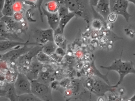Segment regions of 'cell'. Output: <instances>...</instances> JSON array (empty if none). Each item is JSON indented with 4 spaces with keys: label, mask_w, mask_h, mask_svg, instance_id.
Masks as SVG:
<instances>
[{
    "label": "cell",
    "mask_w": 135,
    "mask_h": 101,
    "mask_svg": "<svg viewBox=\"0 0 135 101\" xmlns=\"http://www.w3.org/2000/svg\"><path fill=\"white\" fill-rule=\"evenodd\" d=\"M46 10L50 13H57L59 9L60 4L56 0H52L45 4Z\"/></svg>",
    "instance_id": "cell-19"
},
{
    "label": "cell",
    "mask_w": 135,
    "mask_h": 101,
    "mask_svg": "<svg viewBox=\"0 0 135 101\" xmlns=\"http://www.w3.org/2000/svg\"><path fill=\"white\" fill-rule=\"evenodd\" d=\"M60 86L66 89H70L72 85V82L69 78H65L60 82Z\"/></svg>",
    "instance_id": "cell-23"
},
{
    "label": "cell",
    "mask_w": 135,
    "mask_h": 101,
    "mask_svg": "<svg viewBox=\"0 0 135 101\" xmlns=\"http://www.w3.org/2000/svg\"><path fill=\"white\" fill-rule=\"evenodd\" d=\"M14 86L18 95L31 93V82L24 73H18Z\"/></svg>",
    "instance_id": "cell-6"
},
{
    "label": "cell",
    "mask_w": 135,
    "mask_h": 101,
    "mask_svg": "<svg viewBox=\"0 0 135 101\" xmlns=\"http://www.w3.org/2000/svg\"><path fill=\"white\" fill-rule=\"evenodd\" d=\"M65 41V37L63 34H57L54 35V42L58 46L62 45Z\"/></svg>",
    "instance_id": "cell-24"
},
{
    "label": "cell",
    "mask_w": 135,
    "mask_h": 101,
    "mask_svg": "<svg viewBox=\"0 0 135 101\" xmlns=\"http://www.w3.org/2000/svg\"><path fill=\"white\" fill-rule=\"evenodd\" d=\"M23 4L20 1H17L13 3V8L14 12H21L23 9Z\"/></svg>",
    "instance_id": "cell-25"
},
{
    "label": "cell",
    "mask_w": 135,
    "mask_h": 101,
    "mask_svg": "<svg viewBox=\"0 0 135 101\" xmlns=\"http://www.w3.org/2000/svg\"><path fill=\"white\" fill-rule=\"evenodd\" d=\"M110 12H114L117 15H120L128 22L129 18L133 16L128 11L129 2L127 0H109Z\"/></svg>",
    "instance_id": "cell-7"
},
{
    "label": "cell",
    "mask_w": 135,
    "mask_h": 101,
    "mask_svg": "<svg viewBox=\"0 0 135 101\" xmlns=\"http://www.w3.org/2000/svg\"><path fill=\"white\" fill-rule=\"evenodd\" d=\"M18 101H43L32 93L18 95Z\"/></svg>",
    "instance_id": "cell-20"
},
{
    "label": "cell",
    "mask_w": 135,
    "mask_h": 101,
    "mask_svg": "<svg viewBox=\"0 0 135 101\" xmlns=\"http://www.w3.org/2000/svg\"><path fill=\"white\" fill-rule=\"evenodd\" d=\"M50 65H43L38 76V80L49 84L54 80V70Z\"/></svg>",
    "instance_id": "cell-12"
},
{
    "label": "cell",
    "mask_w": 135,
    "mask_h": 101,
    "mask_svg": "<svg viewBox=\"0 0 135 101\" xmlns=\"http://www.w3.org/2000/svg\"><path fill=\"white\" fill-rule=\"evenodd\" d=\"M37 42L43 45L49 41H54V31L51 29L38 30L35 32Z\"/></svg>",
    "instance_id": "cell-10"
},
{
    "label": "cell",
    "mask_w": 135,
    "mask_h": 101,
    "mask_svg": "<svg viewBox=\"0 0 135 101\" xmlns=\"http://www.w3.org/2000/svg\"><path fill=\"white\" fill-rule=\"evenodd\" d=\"M60 4H64L70 12H75L77 16L83 18L88 24L92 20L93 7L89 0H56Z\"/></svg>",
    "instance_id": "cell-1"
},
{
    "label": "cell",
    "mask_w": 135,
    "mask_h": 101,
    "mask_svg": "<svg viewBox=\"0 0 135 101\" xmlns=\"http://www.w3.org/2000/svg\"><path fill=\"white\" fill-rule=\"evenodd\" d=\"M95 11L104 20H108V16L111 13L109 0H99L95 7Z\"/></svg>",
    "instance_id": "cell-13"
},
{
    "label": "cell",
    "mask_w": 135,
    "mask_h": 101,
    "mask_svg": "<svg viewBox=\"0 0 135 101\" xmlns=\"http://www.w3.org/2000/svg\"><path fill=\"white\" fill-rule=\"evenodd\" d=\"M43 65L37 60L36 57L34 58L30 71L26 74L30 80H35L38 79L39 73Z\"/></svg>",
    "instance_id": "cell-14"
},
{
    "label": "cell",
    "mask_w": 135,
    "mask_h": 101,
    "mask_svg": "<svg viewBox=\"0 0 135 101\" xmlns=\"http://www.w3.org/2000/svg\"><path fill=\"white\" fill-rule=\"evenodd\" d=\"M28 1L31 2H37L38 0H28Z\"/></svg>",
    "instance_id": "cell-36"
},
{
    "label": "cell",
    "mask_w": 135,
    "mask_h": 101,
    "mask_svg": "<svg viewBox=\"0 0 135 101\" xmlns=\"http://www.w3.org/2000/svg\"><path fill=\"white\" fill-rule=\"evenodd\" d=\"M55 53L61 57H63L65 55V52L63 48L58 46L57 49Z\"/></svg>",
    "instance_id": "cell-30"
},
{
    "label": "cell",
    "mask_w": 135,
    "mask_h": 101,
    "mask_svg": "<svg viewBox=\"0 0 135 101\" xmlns=\"http://www.w3.org/2000/svg\"><path fill=\"white\" fill-rule=\"evenodd\" d=\"M6 0H0V11H1L5 4Z\"/></svg>",
    "instance_id": "cell-33"
},
{
    "label": "cell",
    "mask_w": 135,
    "mask_h": 101,
    "mask_svg": "<svg viewBox=\"0 0 135 101\" xmlns=\"http://www.w3.org/2000/svg\"><path fill=\"white\" fill-rule=\"evenodd\" d=\"M41 9L43 15L47 18L48 24L50 28L54 31L56 30L59 27L60 19L57 12L54 13L49 12L43 6H42Z\"/></svg>",
    "instance_id": "cell-15"
},
{
    "label": "cell",
    "mask_w": 135,
    "mask_h": 101,
    "mask_svg": "<svg viewBox=\"0 0 135 101\" xmlns=\"http://www.w3.org/2000/svg\"><path fill=\"white\" fill-rule=\"evenodd\" d=\"M28 45L23 46L16 47L12 49L1 54V60L6 61L8 63L16 62L20 57L26 54L32 48L29 47Z\"/></svg>",
    "instance_id": "cell-8"
},
{
    "label": "cell",
    "mask_w": 135,
    "mask_h": 101,
    "mask_svg": "<svg viewBox=\"0 0 135 101\" xmlns=\"http://www.w3.org/2000/svg\"><path fill=\"white\" fill-rule=\"evenodd\" d=\"M13 18L16 22H20L23 18V15L21 12H15Z\"/></svg>",
    "instance_id": "cell-28"
},
{
    "label": "cell",
    "mask_w": 135,
    "mask_h": 101,
    "mask_svg": "<svg viewBox=\"0 0 135 101\" xmlns=\"http://www.w3.org/2000/svg\"><path fill=\"white\" fill-rule=\"evenodd\" d=\"M43 2V0H38L37 1V7L38 8L39 14H40L41 20L42 22H43V16H44V15H43V12H42V11L41 7L42 6V4Z\"/></svg>",
    "instance_id": "cell-27"
},
{
    "label": "cell",
    "mask_w": 135,
    "mask_h": 101,
    "mask_svg": "<svg viewBox=\"0 0 135 101\" xmlns=\"http://www.w3.org/2000/svg\"><path fill=\"white\" fill-rule=\"evenodd\" d=\"M37 60L42 64H47L51 61V57L50 56L46 54L42 51L39 52L37 56Z\"/></svg>",
    "instance_id": "cell-21"
},
{
    "label": "cell",
    "mask_w": 135,
    "mask_h": 101,
    "mask_svg": "<svg viewBox=\"0 0 135 101\" xmlns=\"http://www.w3.org/2000/svg\"><path fill=\"white\" fill-rule=\"evenodd\" d=\"M50 86L52 89L56 90V89H57L59 86H60V83L56 80H53L50 83Z\"/></svg>",
    "instance_id": "cell-31"
},
{
    "label": "cell",
    "mask_w": 135,
    "mask_h": 101,
    "mask_svg": "<svg viewBox=\"0 0 135 101\" xmlns=\"http://www.w3.org/2000/svg\"><path fill=\"white\" fill-rule=\"evenodd\" d=\"M121 55L119 59H115L113 62L109 66H104L101 65L100 68L105 69L107 71H114L119 74L120 78L117 84L112 86L113 88H116L123 82L124 78L129 74L135 75V69L133 62L131 61H123L121 60Z\"/></svg>",
    "instance_id": "cell-2"
},
{
    "label": "cell",
    "mask_w": 135,
    "mask_h": 101,
    "mask_svg": "<svg viewBox=\"0 0 135 101\" xmlns=\"http://www.w3.org/2000/svg\"><path fill=\"white\" fill-rule=\"evenodd\" d=\"M124 101H135V93L131 98Z\"/></svg>",
    "instance_id": "cell-34"
},
{
    "label": "cell",
    "mask_w": 135,
    "mask_h": 101,
    "mask_svg": "<svg viewBox=\"0 0 135 101\" xmlns=\"http://www.w3.org/2000/svg\"><path fill=\"white\" fill-rule=\"evenodd\" d=\"M69 8L65 5L62 4H60L59 9H58L57 13L60 16V18L67 15L70 13Z\"/></svg>",
    "instance_id": "cell-22"
},
{
    "label": "cell",
    "mask_w": 135,
    "mask_h": 101,
    "mask_svg": "<svg viewBox=\"0 0 135 101\" xmlns=\"http://www.w3.org/2000/svg\"><path fill=\"white\" fill-rule=\"evenodd\" d=\"M31 93L43 101H52V88L50 84L38 80H30Z\"/></svg>",
    "instance_id": "cell-5"
},
{
    "label": "cell",
    "mask_w": 135,
    "mask_h": 101,
    "mask_svg": "<svg viewBox=\"0 0 135 101\" xmlns=\"http://www.w3.org/2000/svg\"><path fill=\"white\" fill-rule=\"evenodd\" d=\"M0 95L8 98L10 101H18V95L15 89L14 83L7 82L1 86Z\"/></svg>",
    "instance_id": "cell-11"
},
{
    "label": "cell",
    "mask_w": 135,
    "mask_h": 101,
    "mask_svg": "<svg viewBox=\"0 0 135 101\" xmlns=\"http://www.w3.org/2000/svg\"><path fill=\"white\" fill-rule=\"evenodd\" d=\"M117 18V15L114 12H111L108 17V20L110 22H115Z\"/></svg>",
    "instance_id": "cell-29"
},
{
    "label": "cell",
    "mask_w": 135,
    "mask_h": 101,
    "mask_svg": "<svg viewBox=\"0 0 135 101\" xmlns=\"http://www.w3.org/2000/svg\"><path fill=\"white\" fill-rule=\"evenodd\" d=\"M102 23L98 19H94L91 22V26L95 30H98L101 29Z\"/></svg>",
    "instance_id": "cell-26"
},
{
    "label": "cell",
    "mask_w": 135,
    "mask_h": 101,
    "mask_svg": "<svg viewBox=\"0 0 135 101\" xmlns=\"http://www.w3.org/2000/svg\"><path fill=\"white\" fill-rule=\"evenodd\" d=\"M75 16H76V15L75 12H70L67 15L60 18L58 28L62 33H64L65 28L68 23Z\"/></svg>",
    "instance_id": "cell-16"
},
{
    "label": "cell",
    "mask_w": 135,
    "mask_h": 101,
    "mask_svg": "<svg viewBox=\"0 0 135 101\" xmlns=\"http://www.w3.org/2000/svg\"><path fill=\"white\" fill-rule=\"evenodd\" d=\"M84 86L91 93L100 97L108 92L115 91V88L98 76H88L84 82Z\"/></svg>",
    "instance_id": "cell-3"
},
{
    "label": "cell",
    "mask_w": 135,
    "mask_h": 101,
    "mask_svg": "<svg viewBox=\"0 0 135 101\" xmlns=\"http://www.w3.org/2000/svg\"><path fill=\"white\" fill-rule=\"evenodd\" d=\"M127 1L129 3L130 2V3H133L135 5V0H127Z\"/></svg>",
    "instance_id": "cell-35"
},
{
    "label": "cell",
    "mask_w": 135,
    "mask_h": 101,
    "mask_svg": "<svg viewBox=\"0 0 135 101\" xmlns=\"http://www.w3.org/2000/svg\"><path fill=\"white\" fill-rule=\"evenodd\" d=\"M43 46L38 42H30L29 41L26 42L14 40H2L0 41V52H4L6 51H9L16 47L25 45Z\"/></svg>",
    "instance_id": "cell-9"
},
{
    "label": "cell",
    "mask_w": 135,
    "mask_h": 101,
    "mask_svg": "<svg viewBox=\"0 0 135 101\" xmlns=\"http://www.w3.org/2000/svg\"><path fill=\"white\" fill-rule=\"evenodd\" d=\"M13 3L12 0H6L3 8L1 11V13L4 16L13 17L15 13L13 8Z\"/></svg>",
    "instance_id": "cell-18"
},
{
    "label": "cell",
    "mask_w": 135,
    "mask_h": 101,
    "mask_svg": "<svg viewBox=\"0 0 135 101\" xmlns=\"http://www.w3.org/2000/svg\"><path fill=\"white\" fill-rule=\"evenodd\" d=\"M90 4L93 7H96L98 4L99 0H89Z\"/></svg>",
    "instance_id": "cell-32"
},
{
    "label": "cell",
    "mask_w": 135,
    "mask_h": 101,
    "mask_svg": "<svg viewBox=\"0 0 135 101\" xmlns=\"http://www.w3.org/2000/svg\"><path fill=\"white\" fill-rule=\"evenodd\" d=\"M133 55L135 56V54H133Z\"/></svg>",
    "instance_id": "cell-37"
},
{
    "label": "cell",
    "mask_w": 135,
    "mask_h": 101,
    "mask_svg": "<svg viewBox=\"0 0 135 101\" xmlns=\"http://www.w3.org/2000/svg\"><path fill=\"white\" fill-rule=\"evenodd\" d=\"M42 46H36L16 61L19 72L26 74L30 71L32 61L38 54L42 51Z\"/></svg>",
    "instance_id": "cell-4"
},
{
    "label": "cell",
    "mask_w": 135,
    "mask_h": 101,
    "mask_svg": "<svg viewBox=\"0 0 135 101\" xmlns=\"http://www.w3.org/2000/svg\"><path fill=\"white\" fill-rule=\"evenodd\" d=\"M58 47L55 42L49 41L43 45L42 51L50 56L55 53Z\"/></svg>",
    "instance_id": "cell-17"
}]
</instances>
